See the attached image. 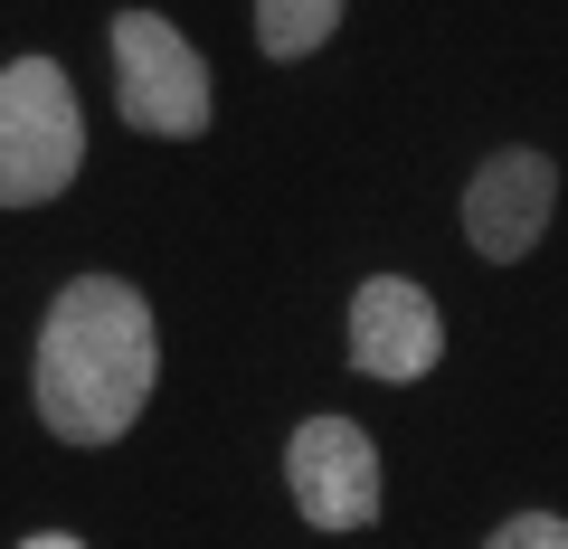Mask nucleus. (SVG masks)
Masks as SVG:
<instances>
[{"mask_svg":"<svg viewBox=\"0 0 568 549\" xmlns=\"http://www.w3.org/2000/svg\"><path fill=\"white\" fill-rule=\"evenodd\" d=\"M342 29V0H256V39L265 58H313Z\"/></svg>","mask_w":568,"mask_h":549,"instance_id":"obj_7","label":"nucleus"},{"mask_svg":"<svg viewBox=\"0 0 568 549\" xmlns=\"http://www.w3.org/2000/svg\"><path fill=\"white\" fill-rule=\"evenodd\" d=\"M484 549H568V521L559 511H521V521H503Z\"/></svg>","mask_w":568,"mask_h":549,"instance_id":"obj_8","label":"nucleus"},{"mask_svg":"<svg viewBox=\"0 0 568 549\" xmlns=\"http://www.w3.org/2000/svg\"><path fill=\"white\" fill-rule=\"evenodd\" d=\"M20 549H85V540H67V530H29Z\"/></svg>","mask_w":568,"mask_h":549,"instance_id":"obj_9","label":"nucleus"},{"mask_svg":"<svg viewBox=\"0 0 568 549\" xmlns=\"http://www.w3.org/2000/svg\"><path fill=\"white\" fill-rule=\"evenodd\" d=\"M162 379V342H152V313L133 285L114 275H77V285L48 304L39 332V417L67 446H114L142 417Z\"/></svg>","mask_w":568,"mask_h":549,"instance_id":"obj_1","label":"nucleus"},{"mask_svg":"<svg viewBox=\"0 0 568 549\" xmlns=\"http://www.w3.org/2000/svg\"><path fill=\"white\" fill-rule=\"evenodd\" d=\"M549 200H559V171H549L540 152H493V162L474 171V190H465V237L484 246L493 265H511V256L540 246Z\"/></svg>","mask_w":568,"mask_h":549,"instance_id":"obj_6","label":"nucleus"},{"mask_svg":"<svg viewBox=\"0 0 568 549\" xmlns=\"http://www.w3.org/2000/svg\"><path fill=\"white\" fill-rule=\"evenodd\" d=\"M114 95L133 133H200L209 123V67L162 10H123L114 20Z\"/></svg>","mask_w":568,"mask_h":549,"instance_id":"obj_3","label":"nucleus"},{"mask_svg":"<svg viewBox=\"0 0 568 549\" xmlns=\"http://www.w3.org/2000/svg\"><path fill=\"white\" fill-rule=\"evenodd\" d=\"M85 162V114L77 85L58 77L48 58L0 67V209H39L77 181Z\"/></svg>","mask_w":568,"mask_h":549,"instance_id":"obj_2","label":"nucleus"},{"mask_svg":"<svg viewBox=\"0 0 568 549\" xmlns=\"http://www.w3.org/2000/svg\"><path fill=\"white\" fill-rule=\"evenodd\" d=\"M436 350H446V323L407 275H369L351 294V369L361 379H426Z\"/></svg>","mask_w":568,"mask_h":549,"instance_id":"obj_5","label":"nucleus"},{"mask_svg":"<svg viewBox=\"0 0 568 549\" xmlns=\"http://www.w3.org/2000/svg\"><path fill=\"white\" fill-rule=\"evenodd\" d=\"M284 484L313 530H369L379 521V455L351 417H304L284 446Z\"/></svg>","mask_w":568,"mask_h":549,"instance_id":"obj_4","label":"nucleus"}]
</instances>
